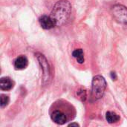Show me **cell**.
<instances>
[{
    "label": "cell",
    "mask_w": 127,
    "mask_h": 127,
    "mask_svg": "<svg viewBox=\"0 0 127 127\" xmlns=\"http://www.w3.org/2000/svg\"><path fill=\"white\" fill-rule=\"evenodd\" d=\"M106 81L101 75H96L93 77L92 83V97L95 100L101 99L106 89Z\"/></svg>",
    "instance_id": "cell-3"
},
{
    "label": "cell",
    "mask_w": 127,
    "mask_h": 127,
    "mask_svg": "<svg viewBox=\"0 0 127 127\" xmlns=\"http://www.w3.org/2000/svg\"><path fill=\"white\" fill-rule=\"evenodd\" d=\"M71 14V3L68 0H60L54 4L50 16L54 21L56 26H61L68 20Z\"/></svg>",
    "instance_id": "cell-2"
},
{
    "label": "cell",
    "mask_w": 127,
    "mask_h": 127,
    "mask_svg": "<svg viewBox=\"0 0 127 127\" xmlns=\"http://www.w3.org/2000/svg\"><path fill=\"white\" fill-rule=\"evenodd\" d=\"M77 97L78 99H80L81 101H85L86 100V97H87V95H86V89H79L77 92Z\"/></svg>",
    "instance_id": "cell-11"
},
{
    "label": "cell",
    "mask_w": 127,
    "mask_h": 127,
    "mask_svg": "<svg viewBox=\"0 0 127 127\" xmlns=\"http://www.w3.org/2000/svg\"><path fill=\"white\" fill-rule=\"evenodd\" d=\"M0 100H1V102H0V105H1V108L3 109L4 107H6L8 103H9V101H10V98L7 95H4V94H1L0 95Z\"/></svg>",
    "instance_id": "cell-12"
},
{
    "label": "cell",
    "mask_w": 127,
    "mask_h": 127,
    "mask_svg": "<svg viewBox=\"0 0 127 127\" xmlns=\"http://www.w3.org/2000/svg\"><path fill=\"white\" fill-rule=\"evenodd\" d=\"M39 24H40L41 27L43 29H45V30L51 29V28H54L56 26L55 22L53 20V19L51 17V16L43 15L39 18Z\"/></svg>",
    "instance_id": "cell-6"
},
{
    "label": "cell",
    "mask_w": 127,
    "mask_h": 127,
    "mask_svg": "<svg viewBox=\"0 0 127 127\" xmlns=\"http://www.w3.org/2000/svg\"><path fill=\"white\" fill-rule=\"evenodd\" d=\"M49 115L51 119L55 124L64 125L75 118L76 110L69 102L63 99H60L51 105Z\"/></svg>",
    "instance_id": "cell-1"
},
{
    "label": "cell",
    "mask_w": 127,
    "mask_h": 127,
    "mask_svg": "<svg viewBox=\"0 0 127 127\" xmlns=\"http://www.w3.org/2000/svg\"><path fill=\"white\" fill-rule=\"evenodd\" d=\"M14 86V82L9 77H4L0 79V88L3 91H9Z\"/></svg>",
    "instance_id": "cell-8"
},
{
    "label": "cell",
    "mask_w": 127,
    "mask_h": 127,
    "mask_svg": "<svg viewBox=\"0 0 127 127\" xmlns=\"http://www.w3.org/2000/svg\"><path fill=\"white\" fill-rule=\"evenodd\" d=\"M72 56L77 60V63L80 64H82L84 63L85 61V58H84V52L83 51V49L81 48H78L74 50L72 52Z\"/></svg>",
    "instance_id": "cell-9"
},
{
    "label": "cell",
    "mask_w": 127,
    "mask_h": 127,
    "mask_svg": "<svg viewBox=\"0 0 127 127\" xmlns=\"http://www.w3.org/2000/svg\"><path fill=\"white\" fill-rule=\"evenodd\" d=\"M112 15L120 24L127 26V8L121 4L115 5L112 7Z\"/></svg>",
    "instance_id": "cell-5"
},
{
    "label": "cell",
    "mask_w": 127,
    "mask_h": 127,
    "mask_svg": "<svg viewBox=\"0 0 127 127\" xmlns=\"http://www.w3.org/2000/svg\"><path fill=\"white\" fill-rule=\"evenodd\" d=\"M28 60L25 56L21 55L14 60V68L16 70H23L27 68Z\"/></svg>",
    "instance_id": "cell-7"
},
{
    "label": "cell",
    "mask_w": 127,
    "mask_h": 127,
    "mask_svg": "<svg viewBox=\"0 0 127 127\" xmlns=\"http://www.w3.org/2000/svg\"><path fill=\"white\" fill-rule=\"evenodd\" d=\"M35 56L36 57V59L39 62V64L42 71V84L44 86H46L47 84L49 83V81L51 80V70H50L49 64L48 63L47 59L43 54L40 53H36L35 54Z\"/></svg>",
    "instance_id": "cell-4"
},
{
    "label": "cell",
    "mask_w": 127,
    "mask_h": 127,
    "mask_svg": "<svg viewBox=\"0 0 127 127\" xmlns=\"http://www.w3.org/2000/svg\"><path fill=\"white\" fill-rule=\"evenodd\" d=\"M106 119L109 124H114L119 121L120 117L113 112H107L106 114Z\"/></svg>",
    "instance_id": "cell-10"
},
{
    "label": "cell",
    "mask_w": 127,
    "mask_h": 127,
    "mask_svg": "<svg viewBox=\"0 0 127 127\" xmlns=\"http://www.w3.org/2000/svg\"><path fill=\"white\" fill-rule=\"evenodd\" d=\"M79 127L80 125L78 124H77V123H71V124H70L69 125H68V127Z\"/></svg>",
    "instance_id": "cell-14"
},
{
    "label": "cell",
    "mask_w": 127,
    "mask_h": 127,
    "mask_svg": "<svg viewBox=\"0 0 127 127\" xmlns=\"http://www.w3.org/2000/svg\"><path fill=\"white\" fill-rule=\"evenodd\" d=\"M111 77H112V78L113 80H115L117 79V77H116V74H115V72H112V73H111Z\"/></svg>",
    "instance_id": "cell-13"
}]
</instances>
